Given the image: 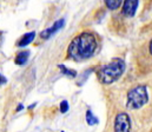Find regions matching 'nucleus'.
Returning a JSON list of instances; mask_svg holds the SVG:
<instances>
[{
    "label": "nucleus",
    "mask_w": 152,
    "mask_h": 132,
    "mask_svg": "<svg viewBox=\"0 0 152 132\" xmlns=\"http://www.w3.org/2000/svg\"><path fill=\"white\" fill-rule=\"evenodd\" d=\"M98 50V37L92 31H83L77 34L67 47V58L74 61L87 60Z\"/></svg>",
    "instance_id": "1"
},
{
    "label": "nucleus",
    "mask_w": 152,
    "mask_h": 132,
    "mask_svg": "<svg viewBox=\"0 0 152 132\" xmlns=\"http://www.w3.org/2000/svg\"><path fill=\"white\" fill-rule=\"evenodd\" d=\"M126 64L121 58H114L107 65H104L97 71L98 80L103 85H110L118 80L125 72Z\"/></svg>",
    "instance_id": "2"
},
{
    "label": "nucleus",
    "mask_w": 152,
    "mask_h": 132,
    "mask_svg": "<svg viewBox=\"0 0 152 132\" xmlns=\"http://www.w3.org/2000/svg\"><path fill=\"white\" fill-rule=\"evenodd\" d=\"M148 101V92L145 85H138L132 87L127 92L126 98V109L129 110H138L143 107Z\"/></svg>",
    "instance_id": "3"
},
{
    "label": "nucleus",
    "mask_w": 152,
    "mask_h": 132,
    "mask_svg": "<svg viewBox=\"0 0 152 132\" xmlns=\"http://www.w3.org/2000/svg\"><path fill=\"white\" fill-rule=\"evenodd\" d=\"M113 132H131V119L126 112H119L114 117Z\"/></svg>",
    "instance_id": "4"
},
{
    "label": "nucleus",
    "mask_w": 152,
    "mask_h": 132,
    "mask_svg": "<svg viewBox=\"0 0 152 132\" xmlns=\"http://www.w3.org/2000/svg\"><path fill=\"white\" fill-rule=\"evenodd\" d=\"M139 0H124L121 6V16L125 18H132L136 16Z\"/></svg>",
    "instance_id": "5"
},
{
    "label": "nucleus",
    "mask_w": 152,
    "mask_h": 132,
    "mask_svg": "<svg viewBox=\"0 0 152 132\" xmlns=\"http://www.w3.org/2000/svg\"><path fill=\"white\" fill-rule=\"evenodd\" d=\"M64 25H65V19H59V20H57L51 27L45 28V30L40 33V38H41V39H48V38L52 37L54 33H57L60 28H63Z\"/></svg>",
    "instance_id": "6"
},
{
    "label": "nucleus",
    "mask_w": 152,
    "mask_h": 132,
    "mask_svg": "<svg viewBox=\"0 0 152 132\" xmlns=\"http://www.w3.org/2000/svg\"><path fill=\"white\" fill-rule=\"evenodd\" d=\"M34 38H36V32H27V33H25L20 39H19V41L17 43V46L18 47H25V46H27L28 44H31L33 40H34Z\"/></svg>",
    "instance_id": "7"
},
{
    "label": "nucleus",
    "mask_w": 152,
    "mask_h": 132,
    "mask_svg": "<svg viewBox=\"0 0 152 132\" xmlns=\"http://www.w3.org/2000/svg\"><path fill=\"white\" fill-rule=\"evenodd\" d=\"M31 52L30 51H20L17 55H16V59H14V62L17 65H25L28 60V57H30Z\"/></svg>",
    "instance_id": "8"
},
{
    "label": "nucleus",
    "mask_w": 152,
    "mask_h": 132,
    "mask_svg": "<svg viewBox=\"0 0 152 132\" xmlns=\"http://www.w3.org/2000/svg\"><path fill=\"white\" fill-rule=\"evenodd\" d=\"M105 6L110 10V11H117L118 9H120L123 6V0H104Z\"/></svg>",
    "instance_id": "9"
},
{
    "label": "nucleus",
    "mask_w": 152,
    "mask_h": 132,
    "mask_svg": "<svg viewBox=\"0 0 152 132\" xmlns=\"http://www.w3.org/2000/svg\"><path fill=\"white\" fill-rule=\"evenodd\" d=\"M58 69L61 71V73L63 75H65L66 77H68V78H75L77 77V71H74V70H71V69H67L66 66H64V65H58Z\"/></svg>",
    "instance_id": "10"
},
{
    "label": "nucleus",
    "mask_w": 152,
    "mask_h": 132,
    "mask_svg": "<svg viewBox=\"0 0 152 132\" xmlns=\"http://www.w3.org/2000/svg\"><path fill=\"white\" fill-rule=\"evenodd\" d=\"M98 118L92 113V111L91 110H87L86 111V123H87V125H90V126H93V125H96V124H98Z\"/></svg>",
    "instance_id": "11"
},
{
    "label": "nucleus",
    "mask_w": 152,
    "mask_h": 132,
    "mask_svg": "<svg viewBox=\"0 0 152 132\" xmlns=\"http://www.w3.org/2000/svg\"><path fill=\"white\" fill-rule=\"evenodd\" d=\"M68 101L67 100H63L60 104H59V110H60V112L61 113H66L67 111H68Z\"/></svg>",
    "instance_id": "12"
},
{
    "label": "nucleus",
    "mask_w": 152,
    "mask_h": 132,
    "mask_svg": "<svg viewBox=\"0 0 152 132\" xmlns=\"http://www.w3.org/2000/svg\"><path fill=\"white\" fill-rule=\"evenodd\" d=\"M148 52H150V54L152 55V39H151L150 43H148Z\"/></svg>",
    "instance_id": "13"
},
{
    "label": "nucleus",
    "mask_w": 152,
    "mask_h": 132,
    "mask_svg": "<svg viewBox=\"0 0 152 132\" xmlns=\"http://www.w3.org/2000/svg\"><path fill=\"white\" fill-rule=\"evenodd\" d=\"M0 78H1V80H0V83H1V85L6 83V78H5V77H4L3 75H1V76H0Z\"/></svg>",
    "instance_id": "14"
},
{
    "label": "nucleus",
    "mask_w": 152,
    "mask_h": 132,
    "mask_svg": "<svg viewBox=\"0 0 152 132\" xmlns=\"http://www.w3.org/2000/svg\"><path fill=\"white\" fill-rule=\"evenodd\" d=\"M23 109H24V105H23V104H19V105H18V107H17V112H19V111H20V110H23Z\"/></svg>",
    "instance_id": "15"
},
{
    "label": "nucleus",
    "mask_w": 152,
    "mask_h": 132,
    "mask_svg": "<svg viewBox=\"0 0 152 132\" xmlns=\"http://www.w3.org/2000/svg\"><path fill=\"white\" fill-rule=\"evenodd\" d=\"M34 106H36V104H32V105H30V106H28V109H30V110H31V109H33V107H34Z\"/></svg>",
    "instance_id": "16"
},
{
    "label": "nucleus",
    "mask_w": 152,
    "mask_h": 132,
    "mask_svg": "<svg viewBox=\"0 0 152 132\" xmlns=\"http://www.w3.org/2000/svg\"><path fill=\"white\" fill-rule=\"evenodd\" d=\"M151 132H152V131H151Z\"/></svg>",
    "instance_id": "17"
}]
</instances>
